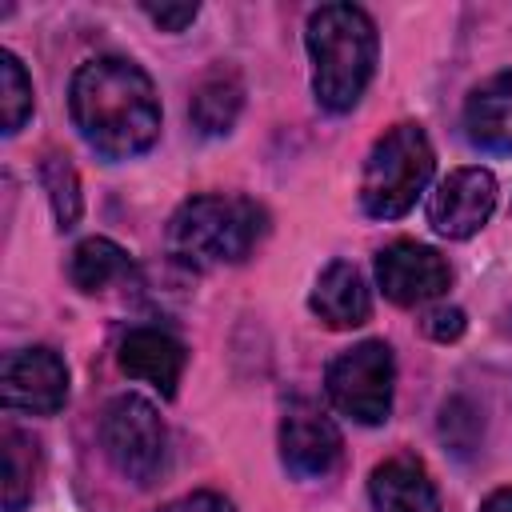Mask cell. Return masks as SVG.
I'll use <instances>...</instances> for the list:
<instances>
[{
  "instance_id": "6da1fadb",
  "label": "cell",
  "mask_w": 512,
  "mask_h": 512,
  "mask_svg": "<svg viewBox=\"0 0 512 512\" xmlns=\"http://www.w3.org/2000/svg\"><path fill=\"white\" fill-rule=\"evenodd\" d=\"M68 112L84 144L104 160H132L160 136L152 76L124 56L84 60L68 84Z\"/></svg>"
},
{
  "instance_id": "7a4b0ae2",
  "label": "cell",
  "mask_w": 512,
  "mask_h": 512,
  "mask_svg": "<svg viewBox=\"0 0 512 512\" xmlns=\"http://www.w3.org/2000/svg\"><path fill=\"white\" fill-rule=\"evenodd\" d=\"M304 44L312 60V92L328 112H348L360 104L376 72V24L356 4H320L304 24Z\"/></svg>"
},
{
  "instance_id": "3957f363",
  "label": "cell",
  "mask_w": 512,
  "mask_h": 512,
  "mask_svg": "<svg viewBox=\"0 0 512 512\" xmlns=\"http://www.w3.org/2000/svg\"><path fill=\"white\" fill-rule=\"evenodd\" d=\"M268 232V212L248 196L204 192L176 208L168 220V248L180 264L220 268L240 264Z\"/></svg>"
},
{
  "instance_id": "277c9868",
  "label": "cell",
  "mask_w": 512,
  "mask_h": 512,
  "mask_svg": "<svg viewBox=\"0 0 512 512\" xmlns=\"http://www.w3.org/2000/svg\"><path fill=\"white\" fill-rule=\"evenodd\" d=\"M432 168H436V152L420 124L388 128L364 160V180H360L364 212L376 220L404 216L416 204V196L428 188Z\"/></svg>"
},
{
  "instance_id": "5b68a950",
  "label": "cell",
  "mask_w": 512,
  "mask_h": 512,
  "mask_svg": "<svg viewBox=\"0 0 512 512\" xmlns=\"http://www.w3.org/2000/svg\"><path fill=\"white\" fill-rule=\"evenodd\" d=\"M328 400L340 416L356 424H384L392 412V392H396V360L384 340H360L344 348L328 372H324Z\"/></svg>"
},
{
  "instance_id": "8992f818",
  "label": "cell",
  "mask_w": 512,
  "mask_h": 512,
  "mask_svg": "<svg viewBox=\"0 0 512 512\" xmlns=\"http://www.w3.org/2000/svg\"><path fill=\"white\" fill-rule=\"evenodd\" d=\"M100 444H104L112 468L140 488L156 484L168 464V428H164L160 412L144 396H132V392L116 396L104 408Z\"/></svg>"
},
{
  "instance_id": "52a82bcc",
  "label": "cell",
  "mask_w": 512,
  "mask_h": 512,
  "mask_svg": "<svg viewBox=\"0 0 512 512\" xmlns=\"http://www.w3.org/2000/svg\"><path fill=\"white\" fill-rule=\"evenodd\" d=\"M340 448H344L340 428L316 400H308V396L288 400V408L280 416V460L292 476H300V480L328 476L340 460Z\"/></svg>"
},
{
  "instance_id": "ba28073f",
  "label": "cell",
  "mask_w": 512,
  "mask_h": 512,
  "mask_svg": "<svg viewBox=\"0 0 512 512\" xmlns=\"http://www.w3.org/2000/svg\"><path fill=\"white\" fill-rule=\"evenodd\" d=\"M4 404L28 416H56L68 400V368L52 348H20L4 360L0 372Z\"/></svg>"
},
{
  "instance_id": "9c48e42d",
  "label": "cell",
  "mask_w": 512,
  "mask_h": 512,
  "mask_svg": "<svg viewBox=\"0 0 512 512\" xmlns=\"http://www.w3.org/2000/svg\"><path fill=\"white\" fill-rule=\"evenodd\" d=\"M496 208V180L488 168H456L428 196V224L448 240H468Z\"/></svg>"
},
{
  "instance_id": "30bf717a",
  "label": "cell",
  "mask_w": 512,
  "mask_h": 512,
  "mask_svg": "<svg viewBox=\"0 0 512 512\" xmlns=\"http://www.w3.org/2000/svg\"><path fill=\"white\" fill-rule=\"evenodd\" d=\"M376 280L392 304L412 308V304L436 300L448 288L452 272L436 248L416 244V240H396L376 256Z\"/></svg>"
},
{
  "instance_id": "8fae6325",
  "label": "cell",
  "mask_w": 512,
  "mask_h": 512,
  "mask_svg": "<svg viewBox=\"0 0 512 512\" xmlns=\"http://www.w3.org/2000/svg\"><path fill=\"white\" fill-rule=\"evenodd\" d=\"M120 368L132 376V380H144L152 384L160 396H176V384L184 376V364H188V348L172 336V332H160V328H132L124 340H120Z\"/></svg>"
},
{
  "instance_id": "7c38bea8",
  "label": "cell",
  "mask_w": 512,
  "mask_h": 512,
  "mask_svg": "<svg viewBox=\"0 0 512 512\" xmlns=\"http://www.w3.org/2000/svg\"><path fill=\"white\" fill-rule=\"evenodd\" d=\"M464 136L480 152H512V68L488 76L468 92Z\"/></svg>"
},
{
  "instance_id": "4fadbf2b",
  "label": "cell",
  "mask_w": 512,
  "mask_h": 512,
  "mask_svg": "<svg viewBox=\"0 0 512 512\" xmlns=\"http://www.w3.org/2000/svg\"><path fill=\"white\" fill-rule=\"evenodd\" d=\"M372 512H440L436 484L416 456H388L368 480Z\"/></svg>"
},
{
  "instance_id": "5bb4252c",
  "label": "cell",
  "mask_w": 512,
  "mask_h": 512,
  "mask_svg": "<svg viewBox=\"0 0 512 512\" xmlns=\"http://www.w3.org/2000/svg\"><path fill=\"white\" fill-rule=\"evenodd\" d=\"M308 308L328 324V328H360L372 316V292L352 260H332L308 296Z\"/></svg>"
},
{
  "instance_id": "9a60e30c",
  "label": "cell",
  "mask_w": 512,
  "mask_h": 512,
  "mask_svg": "<svg viewBox=\"0 0 512 512\" xmlns=\"http://www.w3.org/2000/svg\"><path fill=\"white\" fill-rule=\"evenodd\" d=\"M244 108V80L236 68H224L216 64L208 76H200V84L192 88V104H188V116H192V128L200 136H224L236 116Z\"/></svg>"
},
{
  "instance_id": "2e32d148",
  "label": "cell",
  "mask_w": 512,
  "mask_h": 512,
  "mask_svg": "<svg viewBox=\"0 0 512 512\" xmlns=\"http://www.w3.org/2000/svg\"><path fill=\"white\" fill-rule=\"evenodd\" d=\"M132 272V260L128 252L108 240V236H88L72 248V260H68V276L80 292H100L108 288L112 280H124Z\"/></svg>"
},
{
  "instance_id": "e0dca14e",
  "label": "cell",
  "mask_w": 512,
  "mask_h": 512,
  "mask_svg": "<svg viewBox=\"0 0 512 512\" xmlns=\"http://www.w3.org/2000/svg\"><path fill=\"white\" fill-rule=\"evenodd\" d=\"M36 440L20 428H4V512H24L36 488Z\"/></svg>"
},
{
  "instance_id": "ac0fdd59",
  "label": "cell",
  "mask_w": 512,
  "mask_h": 512,
  "mask_svg": "<svg viewBox=\"0 0 512 512\" xmlns=\"http://www.w3.org/2000/svg\"><path fill=\"white\" fill-rule=\"evenodd\" d=\"M40 184H44V192H48V204H52V212H56V224L68 232V228H76V220H80V212H84V196H80V176H76V168H72V160L68 156H44V164H40Z\"/></svg>"
},
{
  "instance_id": "d6986e66",
  "label": "cell",
  "mask_w": 512,
  "mask_h": 512,
  "mask_svg": "<svg viewBox=\"0 0 512 512\" xmlns=\"http://www.w3.org/2000/svg\"><path fill=\"white\" fill-rule=\"evenodd\" d=\"M32 80L24 72V64L12 52H0V116H4V132L16 136L24 128V120L32 116Z\"/></svg>"
},
{
  "instance_id": "ffe728a7",
  "label": "cell",
  "mask_w": 512,
  "mask_h": 512,
  "mask_svg": "<svg viewBox=\"0 0 512 512\" xmlns=\"http://www.w3.org/2000/svg\"><path fill=\"white\" fill-rule=\"evenodd\" d=\"M480 432H484V420H480V412H476L472 400L452 396V400L440 408V440H444L456 456H468V452L480 444Z\"/></svg>"
},
{
  "instance_id": "44dd1931",
  "label": "cell",
  "mask_w": 512,
  "mask_h": 512,
  "mask_svg": "<svg viewBox=\"0 0 512 512\" xmlns=\"http://www.w3.org/2000/svg\"><path fill=\"white\" fill-rule=\"evenodd\" d=\"M424 332H428L432 340H440V344L460 340V336H464V312H460L456 304H440V308H432V312L424 316Z\"/></svg>"
},
{
  "instance_id": "7402d4cb",
  "label": "cell",
  "mask_w": 512,
  "mask_h": 512,
  "mask_svg": "<svg viewBox=\"0 0 512 512\" xmlns=\"http://www.w3.org/2000/svg\"><path fill=\"white\" fill-rule=\"evenodd\" d=\"M148 20L164 32H184L196 16H200V4H144Z\"/></svg>"
},
{
  "instance_id": "603a6c76",
  "label": "cell",
  "mask_w": 512,
  "mask_h": 512,
  "mask_svg": "<svg viewBox=\"0 0 512 512\" xmlns=\"http://www.w3.org/2000/svg\"><path fill=\"white\" fill-rule=\"evenodd\" d=\"M160 512H236L232 500H224L220 492H188L172 504H164Z\"/></svg>"
},
{
  "instance_id": "cb8c5ba5",
  "label": "cell",
  "mask_w": 512,
  "mask_h": 512,
  "mask_svg": "<svg viewBox=\"0 0 512 512\" xmlns=\"http://www.w3.org/2000/svg\"><path fill=\"white\" fill-rule=\"evenodd\" d=\"M480 512H512V488H496V492L480 504Z\"/></svg>"
}]
</instances>
